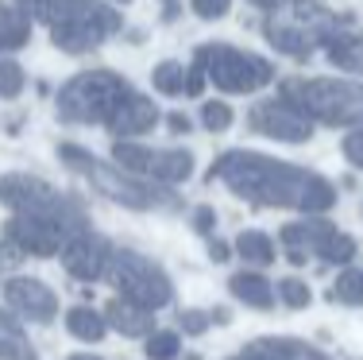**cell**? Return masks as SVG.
I'll return each instance as SVG.
<instances>
[{"mask_svg": "<svg viewBox=\"0 0 363 360\" xmlns=\"http://www.w3.org/2000/svg\"><path fill=\"white\" fill-rule=\"evenodd\" d=\"M236 124V113H232L228 101H201V128H209V132H228V128Z\"/></svg>", "mask_w": 363, "mask_h": 360, "instance_id": "cell-22", "label": "cell"}, {"mask_svg": "<svg viewBox=\"0 0 363 360\" xmlns=\"http://www.w3.org/2000/svg\"><path fill=\"white\" fill-rule=\"evenodd\" d=\"M147 353H151L155 360L174 356V353H178V337H174V333H155V337L147 341Z\"/></svg>", "mask_w": 363, "mask_h": 360, "instance_id": "cell-27", "label": "cell"}, {"mask_svg": "<svg viewBox=\"0 0 363 360\" xmlns=\"http://www.w3.org/2000/svg\"><path fill=\"white\" fill-rule=\"evenodd\" d=\"M112 163L162 186H178L194 175V151L189 148H147L140 140H116L112 143Z\"/></svg>", "mask_w": 363, "mask_h": 360, "instance_id": "cell-8", "label": "cell"}, {"mask_svg": "<svg viewBox=\"0 0 363 360\" xmlns=\"http://www.w3.org/2000/svg\"><path fill=\"white\" fill-rule=\"evenodd\" d=\"M16 353H23V337L8 322V314H0V356H16Z\"/></svg>", "mask_w": 363, "mask_h": 360, "instance_id": "cell-24", "label": "cell"}, {"mask_svg": "<svg viewBox=\"0 0 363 360\" xmlns=\"http://www.w3.org/2000/svg\"><path fill=\"white\" fill-rule=\"evenodd\" d=\"M279 93L325 128H363V82L352 78H282Z\"/></svg>", "mask_w": 363, "mask_h": 360, "instance_id": "cell-5", "label": "cell"}, {"mask_svg": "<svg viewBox=\"0 0 363 360\" xmlns=\"http://www.w3.org/2000/svg\"><path fill=\"white\" fill-rule=\"evenodd\" d=\"M108 279L120 287V295H124V298H132V302L147 306V310L170 302V279L162 276L159 263H151V260H147V256H140V252H128V248L112 252V260H108Z\"/></svg>", "mask_w": 363, "mask_h": 360, "instance_id": "cell-9", "label": "cell"}, {"mask_svg": "<svg viewBox=\"0 0 363 360\" xmlns=\"http://www.w3.org/2000/svg\"><path fill=\"white\" fill-rule=\"evenodd\" d=\"M328 298H333V302L359 306V302H363V271H344V276L333 283V290H328Z\"/></svg>", "mask_w": 363, "mask_h": 360, "instance_id": "cell-23", "label": "cell"}, {"mask_svg": "<svg viewBox=\"0 0 363 360\" xmlns=\"http://www.w3.org/2000/svg\"><path fill=\"white\" fill-rule=\"evenodd\" d=\"M151 85L162 97H182V89H186V66H182L178 58H162L151 70Z\"/></svg>", "mask_w": 363, "mask_h": 360, "instance_id": "cell-18", "label": "cell"}, {"mask_svg": "<svg viewBox=\"0 0 363 360\" xmlns=\"http://www.w3.org/2000/svg\"><path fill=\"white\" fill-rule=\"evenodd\" d=\"M209 256H213V260H228V244H224V240H209Z\"/></svg>", "mask_w": 363, "mask_h": 360, "instance_id": "cell-32", "label": "cell"}, {"mask_svg": "<svg viewBox=\"0 0 363 360\" xmlns=\"http://www.w3.org/2000/svg\"><path fill=\"white\" fill-rule=\"evenodd\" d=\"M4 298H8V306H16L20 314H28L31 322H50L55 310H58L55 290H50L47 283H39V279H8Z\"/></svg>", "mask_w": 363, "mask_h": 360, "instance_id": "cell-13", "label": "cell"}, {"mask_svg": "<svg viewBox=\"0 0 363 360\" xmlns=\"http://www.w3.org/2000/svg\"><path fill=\"white\" fill-rule=\"evenodd\" d=\"M162 8H167V12H162V20H174V0H162Z\"/></svg>", "mask_w": 363, "mask_h": 360, "instance_id": "cell-34", "label": "cell"}, {"mask_svg": "<svg viewBox=\"0 0 363 360\" xmlns=\"http://www.w3.org/2000/svg\"><path fill=\"white\" fill-rule=\"evenodd\" d=\"M66 325H70V333L82 337V341H101L105 337V322H101L93 310H85V306H77V310L66 314Z\"/></svg>", "mask_w": 363, "mask_h": 360, "instance_id": "cell-20", "label": "cell"}, {"mask_svg": "<svg viewBox=\"0 0 363 360\" xmlns=\"http://www.w3.org/2000/svg\"><path fill=\"white\" fill-rule=\"evenodd\" d=\"M340 151H344V159H348L352 167L363 170V128H359V132H352V136H344Z\"/></svg>", "mask_w": 363, "mask_h": 360, "instance_id": "cell-28", "label": "cell"}, {"mask_svg": "<svg viewBox=\"0 0 363 360\" xmlns=\"http://www.w3.org/2000/svg\"><path fill=\"white\" fill-rule=\"evenodd\" d=\"M247 4H255L259 12H267V8H274V4H279V0H247Z\"/></svg>", "mask_w": 363, "mask_h": 360, "instance_id": "cell-33", "label": "cell"}, {"mask_svg": "<svg viewBox=\"0 0 363 360\" xmlns=\"http://www.w3.org/2000/svg\"><path fill=\"white\" fill-rule=\"evenodd\" d=\"M236 252L247 263H255V268H267V263H274V240L267 233H259V229H252V233H240Z\"/></svg>", "mask_w": 363, "mask_h": 360, "instance_id": "cell-19", "label": "cell"}, {"mask_svg": "<svg viewBox=\"0 0 363 360\" xmlns=\"http://www.w3.org/2000/svg\"><path fill=\"white\" fill-rule=\"evenodd\" d=\"M159 120H162L159 105L132 85V89H128V97L116 105V113H112V120H108L105 128H108V136H116V140H135V136L151 132Z\"/></svg>", "mask_w": 363, "mask_h": 360, "instance_id": "cell-12", "label": "cell"}, {"mask_svg": "<svg viewBox=\"0 0 363 360\" xmlns=\"http://www.w3.org/2000/svg\"><path fill=\"white\" fill-rule=\"evenodd\" d=\"M108 260H112V244L105 236L89 233V229L74 233L62 244V263L74 279H97L101 271H108Z\"/></svg>", "mask_w": 363, "mask_h": 360, "instance_id": "cell-11", "label": "cell"}, {"mask_svg": "<svg viewBox=\"0 0 363 360\" xmlns=\"http://www.w3.org/2000/svg\"><path fill=\"white\" fill-rule=\"evenodd\" d=\"M35 20L47 23V36L62 55H89L124 31V16L112 0H43Z\"/></svg>", "mask_w": 363, "mask_h": 360, "instance_id": "cell-4", "label": "cell"}, {"mask_svg": "<svg viewBox=\"0 0 363 360\" xmlns=\"http://www.w3.org/2000/svg\"><path fill=\"white\" fill-rule=\"evenodd\" d=\"M108 322L124 333H143L147 325H151V310L140 302H132V298H116V302L108 306Z\"/></svg>", "mask_w": 363, "mask_h": 360, "instance_id": "cell-17", "label": "cell"}, {"mask_svg": "<svg viewBox=\"0 0 363 360\" xmlns=\"http://www.w3.org/2000/svg\"><path fill=\"white\" fill-rule=\"evenodd\" d=\"M167 128H170V136H186L189 128H194V120H189L186 113H170L167 116Z\"/></svg>", "mask_w": 363, "mask_h": 360, "instance_id": "cell-31", "label": "cell"}, {"mask_svg": "<svg viewBox=\"0 0 363 360\" xmlns=\"http://www.w3.org/2000/svg\"><path fill=\"white\" fill-rule=\"evenodd\" d=\"M189 8H194L197 20H224L232 0H189Z\"/></svg>", "mask_w": 363, "mask_h": 360, "instance_id": "cell-26", "label": "cell"}, {"mask_svg": "<svg viewBox=\"0 0 363 360\" xmlns=\"http://www.w3.org/2000/svg\"><path fill=\"white\" fill-rule=\"evenodd\" d=\"M205 85H209V78H205V70L201 66H186V89H182V97H201L205 93Z\"/></svg>", "mask_w": 363, "mask_h": 360, "instance_id": "cell-29", "label": "cell"}, {"mask_svg": "<svg viewBox=\"0 0 363 360\" xmlns=\"http://www.w3.org/2000/svg\"><path fill=\"white\" fill-rule=\"evenodd\" d=\"M31 43V16L20 4L0 0V50H20Z\"/></svg>", "mask_w": 363, "mask_h": 360, "instance_id": "cell-15", "label": "cell"}, {"mask_svg": "<svg viewBox=\"0 0 363 360\" xmlns=\"http://www.w3.org/2000/svg\"><path fill=\"white\" fill-rule=\"evenodd\" d=\"M217 178L236 198L267 205V209H301V213H325L336 205V186L317 170H306L298 163L263 156L252 148H232L217 156L209 167V182Z\"/></svg>", "mask_w": 363, "mask_h": 360, "instance_id": "cell-1", "label": "cell"}, {"mask_svg": "<svg viewBox=\"0 0 363 360\" xmlns=\"http://www.w3.org/2000/svg\"><path fill=\"white\" fill-rule=\"evenodd\" d=\"M279 295H282V302H286V306H294V310H298V306H309V287L301 279H282L279 283Z\"/></svg>", "mask_w": 363, "mask_h": 360, "instance_id": "cell-25", "label": "cell"}, {"mask_svg": "<svg viewBox=\"0 0 363 360\" xmlns=\"http://www.w3.org/2000/svg\"><path fill=\"white\" fill-rule=\"evenodd\" d=\"M228 287H232V295L244 298L247 306H255V310H267V306L274 302V287L263 276H255V271H240V276H232Z\"/></svg>", "mask_w": 363, "mask_h": 360, "instance_id": "cell-16", "label": "cell"}, {"mask_svg": "<svg viewBox=\"0 0 363 360\" xmlns=\"http://www.w3.org/2000/svg\"><path fill=\"white\" fill-rule=\"evenodd\" d=\"M58 159H62V167H70L74 175H82L97 194H105L108 202L124 205V209H140V213L162 209V213H170L182 205L174 186H162V182H151V178H143V175H132L128 167L97 159L93 151L77 148V143H58Z\"/></svg>", "mask_w": 363, "mask_h": 360, "instance_id": "cell-2", "label": "cell"}, {"mask_svg": "<svg viewBox=\"0 0 363 360\" xmlns=\"http://www.w3.org/2000/svg\"><path fill=\"white\" fill-rule=\"evenodd\" d=\"M247 128H252L255 136H267V140L274 143H309L317 132V124L301 113L294 101H286L279 93V97H263L255 101L252 109H247Z\"/></svg>", "mask_w": 363, "mask_h": 360, "instance_id": "cell-10", "label": "cell"}, {"mask_svg": "<svg viewBox=\"0 0 363 360\" xmlns=\"http://www.w3.org/2000/svg\"><path fill=\"white\" fill-rule=\"evenodd\" d=\"M348 23L356 20L348 12H333L325 0H279L274 8H267L263 36L290 62H309L325 47V39Z\"/></svg>", "mask_w": 363, "mask_h": 360, "instance_id": "cell-3", "label": "cell"}, {"mask_svg": "<svg viewBox=\"0 0 363 360\" xmlns=\"http://www.w3.org/2000/svg\"><path fill=\"white\" fill-rule=\"evenodd\" d=\"M74 360H85V356H74Z\"/></svg>", "mask_w": 363, "mask_h": 360, "instance_id": "cell-36", "label": "cell"}, {"mask_svg": "<svg viewBox=\"0 0 363 360\" xmlns=\"http://www.w3.org/2000/svg\"><path fill=\"white\" fill-rule=\"evenodd\" d=\"M28 85V70L16 58H0V101H16Z\"/></svg>", "mask_w": 363, "mask_h": 360, "instance_id": "cell-21", "label": "cell"}, {"mask_svg": "<svg viewBox=\"0 0 363 360\" xmlns=\"http://www.w3.org/2000/svg\"><path fill=\"white\" fill-rule=\"evenodd\" d=\"M321 50L340 74H363V28H356V23L333 31Z\"/></svg>", "mask_w": 363, "mask_h": 360, "instance_id": "cell-14", "label": "cell"}, {"mask_svg": "<svg viewBox=\"0 0 363 360\" xmlns=\"http://www.w3.org/2000/svg\"><path fill=\"white\" fill-rule=\"evenodd\" d=\"M128 89H132V82L116 70H105V66L82 70L70 82L58 85L55 113L62 124H74V128H89V124L105 128L112 113H116V105L128 97Z\"/></svg>", "mask_w": 363, "mask_h": 360, "instance_id": "cell-6", "label": "cell"}, {"mask_svg": "<svg viewBox=\"0 0 363 360\" xmlns=\"http://www.w3.org/2000/svg\"><path fill=\"white\" fill-rule=\"evenodd\" d=\"M213 225H217V213H213L209 205H201V209L194 213V229H197L201 236H209V233H213Z\"/></svg>", "mask_w": 363, "mask_h": 360, "instance_id": "cell-30", "label": "cell"}, {"mask_svg": "<svg viewBox=\"0 0 363 360\" xmlns=\"http://www.w3.org/2000/svg\"><path fill=\"white\" fill-rule=\"evenodd\" d=\"M112 4H132V0H112Z\"/></svg>", "mask_w": 363, "mask_h": 360, "instance_id": "cell-35", "label": "cell"}, {"mask_svg": "<svg viewBox=\"0 0 363 360\" xmlns=\"http://www.w3.org/2000/svg\"><path fill=\"white\" fill-rule=\"evenodd\" d=\"M194 62L205 70V78L217 85L228 97H252V93L274 85L279 70H274L271 58L255 55V50H240L232 43H201L194 50Z\"/></svg>", "mask_w": 363, "mask_h": 360, "instance_id": "cell-7", "label": "cell"}]
</instances>
